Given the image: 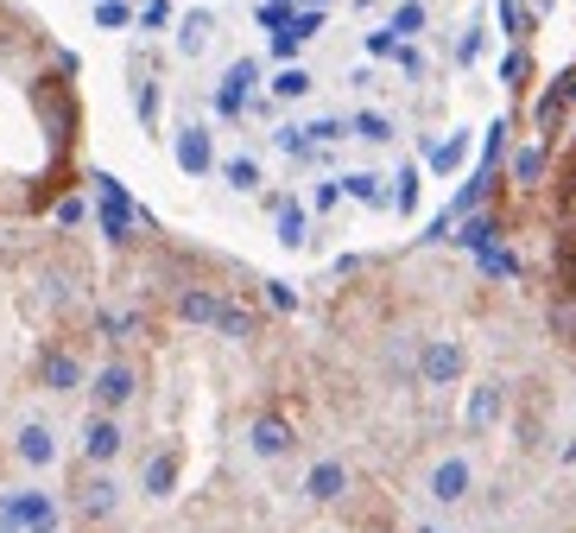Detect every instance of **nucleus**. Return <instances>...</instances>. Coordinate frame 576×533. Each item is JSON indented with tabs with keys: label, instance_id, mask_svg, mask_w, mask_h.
I'll return each instance as SVG.
<instances>
[{
	"label": "nucleus",
	"instance_id": "nucleus-1",
	"mask_svg": "<svg viewBox=\"0 0 576 533\" xmlns=\"http://www.w3.org/2000/svg\"><path fill=\"white\" fill-rule=\"evenodd\" d=\"M178 318L184 324H216V331H228V337H253V318L241 311V305H228L222 293H184L178 299Z\"/></svg>",
	"mask_w": 576,
	"mask_h": 533
},
{
	"label": "nucleus",
	"instance_id": "nucleus-2",
	"mask_svg": "<svg viewBox=\"0 0 576 533\" xmlns=\"http://www.w3.org/2000/svg\"><path fill=\"white\" fill-rule=\"evenodd\" d=\"M0 528H13V533H58V501H51L45 489L0 495Z\"/></svg>",
	"mask_w": 576,
	"mask_h": 533
},
{
	"label": "nucleus",
	"instance_id": "nucleus-3",
	"mask_svg": "<svg viewBox=\"0 0 576 533\" xmlns=\"http://www.w3.org/2000/svg\"><path fill=\"white\" fill-rule=\"evenodd\" d=\"M134 394H140V375H134V362H121V356L89 375V400H96V413H121Z\"/></svg>",
	"mask_w": 576,
	"mask_h": 533
},
{
	"label": "nucleus",
	"instance_id": "nucleus-4",
	"mask_svg": "<svg viewBox=\"0 0 576 533\" xmlns=\"http://www.w3.org/2000/svg\"><path fill=\"white\" fill-rule=\"evenodd\" d=\"M463 369H468V356H463L456 337H431L425 349H418V381H425V387H456Z\"/></svg>",
	"mask_w": 576,
	"mask_h": 533
},
{
	"label": "nucleus",
	"instance_id": "nucleus-5",
	"mask_svg": "<svg viewBox=\"0 0 576 533\" xmlns=\"http://www.w3.org/2000/svg\"><path fill=\"white\" fill-rule=\"evenodd\" d=\"M172 152H178V172H190V178H210L216 172V140H210L203 121H184L178 134H172Z\"/></svg>",
	"mask_w": 576,
	"mask_h": 533
},
{
	"label": "nucleus",
	"instance_id": "nucleus-6",
	"mask_svg": "<svg viewBox=\"0 0 576 533\" xmlns=\"http://www.w3.org/2000/svg\"><path fill=\"white\" fill-rule=\"evenodd\" d=\"M121 451H127L121 413H96V419H89V432H83V457H89V470H109V463H121Z\"/></svg>",
	"mask_w": 576,
	"mask_h": 533
},
{
	"label": "nucleus",
	"instance_id": "nucleus-7",
	"mask_svg": "<svg viewBox=\"0 0 576 533\" xmlns=\"http://www.w3.org/2000/svg\"><path fill=\"white\" fill-rule=\"evenodd\" d=\"M425 489H431V501L456 508V501H468V495H475V463H468V457H437Z\"/></svg>",
	"mask_w": 576,
	"mask_h": 533
},
{
	"label": "nucleus",
	"instance_id": "nucleus-8",
	"mask_svg": "<svg viewBox=\"0 0 576 533\" xmlns=\"http://www.w3.org/2000/svg\"><path fill=\"white\" fill-rule=\"evenodd\" d=\"M96 190H102V235H109V241H134V197L114 185L109 172L96 178Z\"/></svg>",
	"mask_w": 576,
	"mask_h": 533
},
{
	"label": "nucleus",
	"instance_id": "nucleus-9",
	"mask_svg": "<svg viewBox=\"0 0 576 533\" xmlns=\"http://www.w3.org/2000/svg\"><path fill=\"white\" fill-rule=\"evenodd\" d=\"M253 83H260V64H253V58H235V64H228V76H222V89H216V114L222 121H235V114L248 109V89Z\"/></svg>",
	"mask_w": 576,
	"mask_h": 533
},
{
	"label": "nucleus",
	"instance_id": "nucleus-10",
	"mask_svg": "<svg viewBox=\"0 0 576 533\" xmlns=\"http://www.w3.org/2000/svg\"><path fill=\"white\" fill-rule=\"evenodd\" d=\"M38 381H45V387H51V394H76V387H83V362H76V349H64V343H58V349H45V362H38Z\"/></svg>",
	"mask_w": 576,
	"mask_h": 533
},
{
	"label": "nucleus",
	"instance_id": "nucleus-11",
	"mask_svg": "<svg viewBox=\"0 0 576 533\" xmlns=\"http://www.w3.org/2000/svg\"><path fill=\"white\" fill-rule=\"evenodd\" d=\"M13 457H20V463H26V470H51V463H58V432H51V425H20V438H13Z\"/></svg>",
	"mask_w": 576,
	"mask_h": 533
},
{
	"label": "nucleus",
	"instance_id": "nucleus-12",
	"mask_svg": "<svg viewBox=\"0 0 576 533\" xmlns=\"http://www.w3.org/2000/svg\"><path fill=\"white\" fill-rule=\"evenodd\" d=\"M506 413V387L501 381H475L468 387V432H494Z\"/></svg>",
	"mask_w": 576,
	"mask_h": 533
},
{
	"label": "nucleus",
	"instance_id": "nucleus-13",
	"mask_svg": "<svg viewBox=\"0 0 576 533\" xmlns=\"http://www.w3.org/2000/svg\"><path fill=\"white\" fill-rule=\"evenodd\" d=\"M248 445H253V457H266V463H279V457H291V425L279 413H260L253 419V432H248Z\"/></svg>",
	"mask_w": 576,
	"mask_h": 533
},
{
	"label": "nucleus",
	"instance_id": "nucleus-14",
	"mask_svg": "<svg viewBox=\"0 0 576 533\" xmlns=\"http://www.w3.org/2000/svg\"><path fill=\"white\" fill-rule=\"evenodd\" d=\"M304 495H311V501H342V495H349V463L317 457V463L304 470Z\"/></svg>",
	"mask_w": 576,
	"mask_h": 533
},
{
	"label": "nucleus",
	"instance_id": "nucleus-15",
	"mask_svg": "<svg viewBox=\"0 0 576 533\" xmlns=\"http://www.w3.org/2000/svg\"><path fill=\"white\" fill-rule=\"evenodd\" d=\"M76 508H83L89 521H109L114 508H121V483H114L109 470H96V476H89V483L76 489Z\"/></svg>",
	"mask_w": 576,
	"mask_h": 533
},
{
	"label": "nucleus",
	"instance_id": "nucleus-16",
	"mask_svg": "<svg viewBox=\"0 0 576 533\" xmlns=\"http://www.w3.org/2000/svg\"><path fill=\"white\" fill-rule=\"evenodd\" d=\"M210 38H216V13H210V7L184 13V20H178V58H203V51H210Z\"/></svg>",
	"mask_w": 576,
	"mask_h": 533
},
{
	"label": "nucleus",
	"instance_id": "nucleus-17",
	"mask_svg": "<svg viewBox=\"0 0 576 533\" xmlns=\"http://www.w3.org/2000/svg\"><path fill=\"white\" fill-rule=\"evenodd\" d=\"M140 489H146V495H159V501H165V495L178 489V451H152V457H146Z\"/></svg>",
	"mask_w": 576,
	"mask_h": 533
},
{
	"label": "nucleus",
	"instance_id": "nucleus-18",
	"mask_svg": "<svg viewBox=\"0 0 576 533\" xmlns=\"http://www.w3.org/2000/svg\"><path fill=\"white\" fill-rule=\"evenodd\" d=\"M571 102H576V71H571V76H558V83H551V89L539 96V127H544V134L564 121V109H571Z\"/></svg>",
	"mask_w": 576,
	"mask_h": 533
},
{
	"label": "nucleus",
	"instance_id": "nucleus-19",
	"mask_svg": "<svg viewBox=\"0 0 576 533\" xmlns=\"http://www.w3.org/2000/svg\"><path fill=\"white\" fill-rule=\"evenodd\" d=\"M266 203H273V210H279V241H286V248H304V210H298V203H291V197H266Z\"/></svg>",
	"mask_w": 576,
	"mask_h": 533
},
{
	"label": "nucleus",
	"instance_id": "nucleus-20",
	"mask_svg": "<svg viewBox=\"0 0 576 533\" xmlns=\"http://www.w3.org/2000/svg\"><path fill=\"white\" fill-rule=\"evenodd\" d=\"M544 311H551V331H558V337H571V343H576V286H558V293H551V305H544Z\"/></svg>",
	"mask_w": 576,
	"mask_h": 533
},
{
	"label": "nucleus",
	"instance_id": "nucleus-21",
	"mask_svg": "<svg viewBox=\"0 0 576 533\" xmlns=\"http://www.w3.org/2000/svg\"><path fill=\"white\" fill-rule=\"evenodd\" d=\"M494 235H501V223L481 210V216H468V223H463V235H456V241H463L468 255H488V248H494Z\"/></svg>",
	"mask_w": 576,
	"mask_h": 533
},
{
	"label": "nucleus",
	"instance_id": "nucleus-22",
	"mask_svg": "<svg viewBox=\"0 0 576 533\" xmlns=\"http://www.w3.org/2000/svg\"><path fill=\"white\" fill-rule=\"evenodd\" d=\"M342 197H355V203H374V210H380V203H393V197L380 190V178H374V172H349V178H342Z\"/></svg>",
	"mask_w": 576,
	"mask_h": 533
},
{
	"label": "nucleus",
	"instance_id": "nucleus-23",
	"mask_svg": "<svg viewBox=\"0 0 576 533\" xmlns=\"http://www.w3.org/2000/svg\"><path fill=\"white\" fill-rule=\"evenodd\" d=\"M349 134H355V140H374V147H380V140H393V121H387V114H355V121H349Z\"/></svg>",
	"mask_w": 576,
	"mask_h": 533
},
{
	"label": "nucleus",
	"instance_id": "nucleus-24",
	"mask_svg": "<svg viewBox=\"0 0 576 533\" xmlns=\"http://www.w3.org/2000/svg\"><path fill=\"white\" fill-rule=\"evenodd\" d=\"M468 159V134H450L443 147H431V172H456Z\"/></svg>",
	"mask_w": 576,
	"mask_h": 533
},
{
	"label": "nucleus",
	"instance_id": "nucleus-25",
	"mask_svg": "<svg viewBox=\"0 0 576 533\" xmlns=\"http://www.w3.org/2000/svg\"><path fill=\"white\" fill-rule=\"evenodd\" d=\"M393 210H418V165H399V178H393Z\"/></svg>",
	"mask_w": 576,
	"mask_h": 533
},
{
	"label": "nucleus",
	"instance_id": "nucleus-26",
	"mask_svg": "<svg viewBox=\"0 0 576 533\" xmlns=\"http://www.w3.org/2000/svg\"><path fill=\"white\" fill-rule=\"evenodd\" d=\"M273 96H279V102H298V96H311V71H279V76H273Z\"/></svg>",
	"mask_w": 576,
	"mask_h": 533
},
{
	"label": "nucleus",
	"instance_id": "nucleus-27",
	"mask_svg": "<svg viewBox=\"0 0 576 533\" xmlns=\"http://www.w3.org/2000/svg\"><path fill=\"white\" fill-rule=\"evenodd\" d=\"M222 178H228V190H260V165L253 159H228Z\"/></svg>",
	"mask_w": 576,
	"mask_h": 533
},
{
	"label": "nucleus",
	"instance_id": "nucleus-28",
	"mask_svg": "<svg viewBox=\"0 0 576 533\" xmlns=\"http://www.w3.org/2000/svg\"><path fill=\"white\" fill-rule=\"evenodd\" d=\"M501 76H506V89H513V96H526V76H533V58H526V51H506Z\"/></svg>",
	"mask_w": 576,
	"mask_h": 533
},
{
	"label": "nucleus",
	"instance_id": "nucleus-29",
	"mask_svg": "<svg viewBox=\"0 0 576 533\" xmlns=\"http://www.w3.org/2000/svg\"><path fill=\"white\" fill-rule=\"evenodd\" d=\"M418 33H425V7H418V0H405V7L393 13V38H418Z\"/></svg>",
	"mask_w": 576,
	"mask_h": 533
},
{
	"label": "nucleus",
	"instance_id": "nucleus-30",
	"mask_svg": "<svg viewBox=\"0 0 576 533\" xmlns=\"http://www.w3.org/2000/svg\"><path fill=\"white\" fill-rule=\"evenodd\" d=\"M539 172H544V152L539 147H526L519 159H513V178H519V185H539Z\"/></svg>",
	"mask_w": 576,
	"mask_h": 533
},
{
	"label": "nucleus",
	"instance_id": "nucleus-31",
	"mask_svg": "<svg viewBox=\"0 0 576 533\" xmlns=\"http://www.w3.org/2000/svg\"><path fill=\"white\" fill-rule=\"evenodd\" d=\"M501 26H506V38L533 33V20H526V7H519V0H506V7H501Z\"/></svg>",
	"mask_w": 576,
	"mask_h": 533
},
{
	"label": "nucleus",
	"instance_id": "nucleus-32",
	"mask_svg": "<svg viewBox=\"0 0 576 533\" xmlns=\"http://www.w3.org/2000/svg\"><path fill=\"white\" fill-rule=\"evenodd\" d=\"M96 20H102V26H127L134 7H127V0H96Z\"/></svg>",
	"mask_w": 576,
	"mask_h": 533
},
{
	"label": "nucleus",
	"instance_id": "nucleus-33",
	"mask_svg": "<svg viewBox=\"0 0 576 533\" xmlns=\"http://www.w3.org/2000/svg\"><path fill=\"white\" fill-rule=\"evenodd\" d=\"M140 121L159 127V83H140Z\"/></svg>",
	"mask_w": 576,
	"mask_h": 533
},
{
	"label": "nucleus",
	"instance_id": "nucleus-34",
	"mask_svg": "<svg viewBox=\"0 0 576 533\" xmlns=\"http://www.w3.org/2000/svg\"><path fill=\"white\" fill-rule=\"evenodd\" d=\"M165 20H172V7H165V0H146V7H140V26H146V33H159Z\"/></svg>",
	"mask_w": 576,
	"mask_h": 533
},
{
	"label": "nucleus",
	"instance_id": "nucleus-35",
	"mask_svg": "<svg viewBox=\"0 0 576 533\" xmlns=\"http://www.w3.org/2000/svg\"><path fill=\"white\" fill-rule=\"evenodd\" d=\"M311 203H317V210H336V203H342V178H336V185H317L311 190Z\"/></svg>",
	"mask_w": 576,
	"mask_h": 533
},
{
	"label": "nucleus",
	"instance_id": "nucleus-36",
	"mask_svg": "<svg viewBox=\"0 0 576 533\" xmlns=\"http://www.w3.org/2000/svg\"><path fill=\"white\" fill-rule=\"evenodd\" d=\"M266 305H279V311H291L298 299H291V286H286V280H266Z\"/></svg>",
	"mask_w": 576,
	"mask_h": 533
},
{
	"label": "nucleus",
	"instance_id": "nucleus-37",
	"mask_svg": "<svg viewBox=\"0 0 576 533\" xmlns=\"http://www.w3.org/2000/svg\"><path fill=\"white\" fill-rule=\"evenodd\" d=\"M58 223H64V228L83 223V197H64V203H58Z\"/></svg>",
	"mask_w": 576,
	"mask_h": 533
},
{
	"label": "nucleus",
	"instance_id": "nucleus-38",
	"mask_svg": "<svg viewBox=\"0 0 576 533\" xmlns=\"http://www.w3.org/2000/svg\"><path fill=\"white\" fill-rule=\"evenodd\" d=\"M298 45H304V38L291 33V26H286V33H273V58H291V51H298Z\"/></svg>",
	"mask_w": 576,
	"mask_h": 533
},
{
	"label": "nucleus",
	"instance_id": "nucleus-39",
	"mask_svg": "<svg viewBox=\"0 0 576 533\" xmlns=\"http://www.w3.org/2000/svg\"><path fill=\"white\" fill-rule=\"evenodd\" d=\"M475 58H481V33H468L463 45H456V64H475Z\"/></svg>",
	"mask_w": 576,
	"mask_h": 533
},
{
	"label": "nucleus",
	"instance_id": "nucleus-40",
	"mask_svg": "<svg viewBox=\"0 0 576 533\" xmlns=\"http://www.w3.org/2000/svg\"><path fill=\"white\" fill-rule=\"evenodd\" d=\"M367 51H374V58H387V51H393V26H387V33H367Z\"/></svg>",
	"mask_w": 576,
	"mask_h": 533
},
{
	"label": "nucleus",
	"instance_id": "nucleus-41",
	"mask_svg": "<svg viewBox=\"0 0 576 533\" xmlns=\"http://www.w3.org/2000/svg\"><path fill=\"white\" fill-rule=\"evenodd\" d=\"M425 533H450V528H425Z\"/></svg>",
	"mask_w": 576,
	"mask_h": 533
},
{
	"label": "nucleus",
	"instance_id": "nucleus-42",
	"mask_svg": "<svg viewBox=\"0 0 576 533\" xmlns=\"http://www.w3.org/2000/svg\"><path fill=\"white\" fill-rule=\"evenodd\" d=\"M0 533H13V528H0Z\"/></svg>",
	"mask_w": 576,
	"mask_h": 533
}]
</instances>
